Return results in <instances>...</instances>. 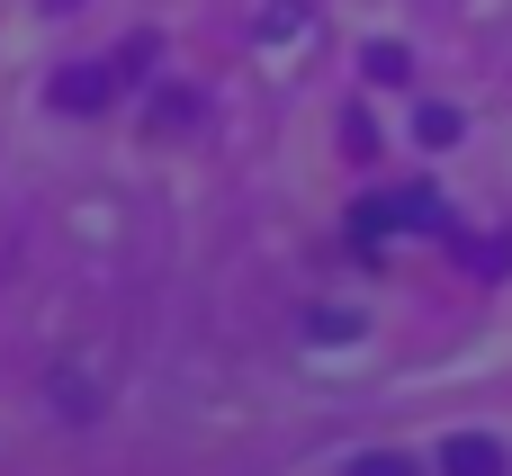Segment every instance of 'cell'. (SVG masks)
Wrapping results in <instances>:
<instances>
[{"mask_svg": "<svg viewBox=\"0 0 512 476\" xmlns=\"http://www.w3.org/2000/svg\"><path fill=\"white\" fill-rule=\"evenodd\" d=\"M396 225L441 234V225H450L441 189H423V180H414V189H378V198H360V207H351V234H360V243H378V234H396Z\"/></svg>", "mask_w": 512, "mask_h": 476, "instance_id": "cell-1", "label": "cell"}, {"mask_svg": "<svg viewBox=\"0 0 512 476\" xmlns=\"http://www.w3.org/2000/svg\"><path fill=\"white\" fill-rule=\"evenodd\" d=\"M441 476H504V441L495 432H450L441 441Z\"/></svg>", "mask_w": 512, "mask_h": 476, "instance_id": "cell-2", "label": "cell"}, {"mask_svg": "<svg viewBox=\"0 0 512 476\" xmlns=\"http://www.w3.org/2000/svg\"><path fill=\"white\" fill-rule=\"evenodd\" d=\"M108 90H117L108 63H63V72H54V108H72V117H81V108H108Z\"/></svg>", "mask_w": 512, "mask_h": 476, "instance_id": "cell-3", "label": "cell"}, {"mask_svg": "<svg viewBox=\"0 0 512 476\" xmlns=\"http://www.w3.org/2000/svg\"><path fill=\"white\" fill-rule=\"evenodd\" d=\"M360 72H369V81H405V72H414V54H405V45H369V54H360Z\"/></svg>", "mask_w": 512, "mask_h": 476, "instance_id": "cell-4", "label": "cell"}, {"mask_svg": "<svg viewBox=\"0 0 512 476\" xmlns=\"http://www.w3.org/2000/svg\"><path fill=\"white\" fill-rule=\"evenodd\" d=\"M423 144H459V108H423Z\"/></svg>", "mask_w": 512, "mask_h": 476, "instance_id": "cell-5", "label": "cell"}, {"mask_svg": "<svg viewBox=\"0 0 512 476\" xmlns=\"http://www.w3.org/2000/svg\"><path fill=\"white\" fill-rule=\"evenodd\" d=\"M351 476H414V468H405L396 450H369V459H360V468H351Z\"/></svg>", "mask_w": 512, "mask_h": 476, "instance_id": "cell-6", "label": "cell"}]
</instances>
